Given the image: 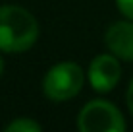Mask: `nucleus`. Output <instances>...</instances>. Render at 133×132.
I'll return each instance as SVG.
<instances>
[{
    "mask_svg": "<svg viewBox=\"0 0 133 132\" xmlns=\"http://www.w3.org/2000/svg\"><path fill=\"white\" fill-rule=\"evenodd\" d=\"M39 130H41L39 122H35L31 119H23V117L12 120L10 124L6 126V132H39Z\"/></svg>",
    "mask_w": 133,
    "mask_h": 132,
    "instance_id": "6",
    "label": "nucleus"
},
{
    "mask_svg": "<svg viewBox=\"0 0 133 132\" xmlns=\"http://www.w3.org/2000/svg\"><path fill=\"white\" fill-rule=\"evenodd\" d=\"M83 70L75 62H60L46 72L43 80V91L52 101H68L81 91Z\"/></svg>",
    "mask_w": 133,
    "mask_h": 132,
    "instance_id": "2",
    "label": "nucleus"
},
{
    "mask_svg": "<svg viewBox=\"0 0 133 132\" xmlns=\"http://www.w3.org/2000/svg\"><path fill=\"white\" fill-rule=\"evenodd\" d=\"M125 99H127V107H129V111H131V115H133V78L129 82V88H127Z\"/></svg>",
    "mask_w": 133,
    "mask_h": 132,
    "instance_id": "8",
    "label": "nucleus"
},
{
    "mask_svg": "<svg viewBox=\"0 0 133 132\" xmlns=\"http://www.w3.org/2000/svg\"><path fill=\"white\" fill-rule=\"evenodd\" d=\"M104 43L118 58L133 62V20L112 24L106 29Z\"/></svg>",
    "mask_w": 133,
    "mask_h": 132,
    "instance_id": "5",
    "label": "nucleus"
},
{
    "mask_svg": "<svg viewBox=\"0 0 133 132\" xmlns=\"http://www.w3.org/2000/svg\"><path fill=\"white\" fill-rule=\"evenodd\" d=\"M122 78V66L116 54H98L89 66V82L97 91H112Z\"/></svg>",
    "mask_w": 133,
    "mask_h": 132,
    "instance_id": "4",
    "label": "nucleus"
},
{
    "mask_svg": "<svg viewBox=\"0 0 133 132\" xmlns=\"http://www.w3.org/2000/svg\"><path fill=\"white\" fill-rule=\"evenodd\" d=\"M39 24L21 6H0V51L23 53L35 45Z\"/></svg>",
    "mask_w": 133,
    "mask_h": 132,
    "instance_id": "1",
    "label": "nucleus"
},
{
    "mask_svg": "<svg viewBox=\"0 0 133 132\" xmlns=\"http://www.w3.org/2000/svg\"><path fill=\"white\" fill-rule=\"evenodd\" d=\"M116 4H118V8H120V12L123 16L133 20V0H116Z\"/></svg>",
    "mask_w": 133,
    "mask_h": 132,
    "instance_id": "7",
    "label": "nucleus"
},
{
    "mask_svg": "<svg viewBox=\"0 0 133 132\" xmlns=\"http://www.w3.org/2000/svg\"><path fill=\"white\" fill-rule=\"evenodd\" d=\"M77 124L83 132H122L125 128L122 113L112 103L102 99L87 103L79 113Z\"/></svg>",
    "mask_w": 133,
    "mask_h": 132,
    "instance_id": "3",
    "label": "nucleus"
},
{
    "mask_svg": "<svg viewBox=\"0 0 133 132\" xmlns=\"http://www.w3.org/2000/svg\"><path fill=\"white\" fill-rule=\"evenodd\" d=\"M2 70H4V62H2V58H0V76H2Z\"/></svg>",
    "mask_w": 133,
    "mask_h": 132,
    "instance_id": "9",
    "label": "nucleus"
}]
</instances>
